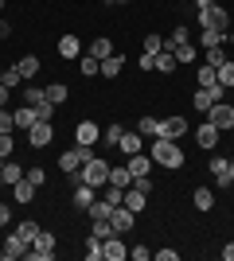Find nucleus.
<instances>
[{"label":"nucleus","mask_w":234,"mask_h":261,"mask_svg":"<svg viewBox=\"0 0 234 261\" xmlns=\"http://www.w3.org/2000/svg\"><path fill=\"white\" fill-rule=\"evenodd\" d=\"M223 43H226V32H207V28H199V47H203V51L223 47Z\"/></svg>","instance_id":"cd10ccee"},{"label":"nucleus","mask_w":234,"mask_h":261,"mask_svg":"<svg viewBox=\"0 0 234 261\" xmlns=\"http://www.w3.org/2000/svg\"><path fill=\"white\" fill-rule=\"evenodd\" d=\"M16 234H20V238H23V242H28V246H32V242H35V234H39V226H35L32 218H23L20 226H16Z\"/></svg>","instance_id":"e433bc0d"},{"label":"nucleus","mask_w":234,"mask_h":261,"mask_svg":"<svg viewBox=\"0 0 234 261\" xmlns=\"http://www.w3.org/2000/svg\"><path fill=\"white\" fill-rule=\"evenodd\" d=\"M195 141H199V148H207V152H215V148H219V141H223V133L215 129L211 121H203L199 129H195Z\"/></svg>","instance_id":"9d476101"},{"label":"nucleus","mask_w":234,"mask_h":261,"mask_svg":"<svg viewBox=\"0 0 234 261\" xmlns=\"http://www.w3.org/2000/svg\"><path fill=\"white\" fill-rule=\"evenodd\" d=\"M207 63H211V66H223V63H226L223 47H211V51H207Z\"/></svg>","instance_id":"a18cd8bd"},{"label":"nucleus","mask_w":234,"mask_h":261,"mask_svg":"<svg viewBox=\"0 0 234 261\" xmlns=\"http://www.w3.org/2000/svg\"><path fill=\"white\" fill-rule=\"evenodd\" d=\"M12 117H16V129L28 133L35 121H39V113H35V106H20V109H12Z\"/></svg>","instance_id":"6ab92c4d"},{"label":"nucleus","mask_w":234,"mask_h":261,"mask_svg":"<svg viewBox=\"0 0 234 261\" xmlns=\"http://www.w3.org/2000/svg\"><path fill=\"white\" fill-rule=\"evenodd\" d=\"M0 133H16V117H12V109H0Z\"/></svg>","instance_id":"a19ab883"},{"label":"nucleus","mask_w":234,"mask_h":261,"mask_svg":"<svg viewBox=\"0 0 234 261\" xmlns=\"http://www.w3.org/2000/svg\"><path fill=\"white\" fill-rule=\"evenodd\" d=\"M207 121H211L219 133L234 129V106H230V101H215V106L207 109Z\"/></svg>","instance_id":"39448f33"},{"label":"nucleus","mask_w":234,"mask_h":261,"mask_svg":"<svg viewBox=\"0 0 234 261\" xmlns=\"http://www.w3.org/2000/svg\"><path fill=\"white\" fill-rule=\"evenodd\" d=\"M110 222H113V230H117V234H129V230L137 226V215H133V211H129V207L121 203V207H113Z\"/></svg>","instance_id":"f8f14e48"},{"label":"nucleus","mask_w":234,"mask_h":261,"mask_svg":"<svg viewBox=\"0 0 234 261\" xmlns=\"http://www.w3.org/2000/svg\"><path fill=\"white\" fill-rule=\"evenodd\" d=\"M156 129H160V117H152V113L137 121V133H141V137H148V141H152V137H156Z\"/></svg>","instance_id":"72a5a7b5"},{"label":"nucleus","mask_w":234,"mask_h":261,"mask_svg":"<svg viewBox=\"0 0 234 261\" xmlns=\"http://www.w3.org/2000/svg\"><path fill=\"white\" fill-rule=\"evenodd\" d=\"M176 257H179L176 250H156V261H176Z\"/></svg>","instance_id":"8fccbe9b"},{"label":"nucleus","mask_w":234,"mask_h":261,"mask_svg":"<svg viewBox=\"0 0 234 261\" xmlns=\"http://www.w3.org/2000/svg\"><path fill=\"white\" fill-rule=\"evenodd\" d=\"M121 203H125L129 211H133V215H141V211L148 207V191H145V187H137V184H133V187H125Z\"/></svg>","instance_id":"9b49d317"},{"label":"nucleus","mask_w":234,"mask_h":261,"mask_svg":"<svg viewBox=\"0 0 234 261\" xmlns=\"http://www.w3.org/2000/svg\"><path fill=\"white\" fill-rule=\"evenodd\" d=\"M211 4H219V0H195V8H211Z\"/></svg>","instance_id":"6e6d98bb"},{"label":"nucleus","mask_w":234,"mask_h":261,"mask_svg":"<svg viewBox=\"0 0 234 261\" xmlns=\"http://www.w3.org/2000/svg\"><path fill=\"white\" fill-rule=\"evenodd\" d=\"M117 148H121L125 156H133V152H141V148H145V137H141V133H129V129H125V133H121V141H117Z\"/></svg>","instance_id":"412c9836"},{"label":"nucleus","mask_w":234,"mask_h":261,"mask_svg":"<svg viewBox=\"0 0 234 261\" xmlns=\"http://www.w3.org/2000/svg\"><path fill=\"white\" fill-rule=\"evenodd\" d=\"M59 55H63V59H70V63H74L78 55H82V39H78L74 32H67V35H59Z\"/></svg>","instance_id":"4468645a"},{"label":"nucleus","mask_w":234,"mask_h":261,"mask_svg":"<svg viewBox=\"0 0 234 261\" xmlns=\"http://www.w3.org/2000/svg\"><path fill=\"white\" fill-rule=\"evenodd\" d=\"M94 199H98V187H90V184H78V187H74V207H78V211H86Z\"/></svg>","instance_id":"a878e982"},{"label":"nucleus","mask_w":234,"mask_h":261,"mask_svg":"<svg viewBox=\"0 0 234 261\" xmlns=\"http://www.w3.org/2000/svg\"><path fill=\"white\" fill-rule=\"evenodd\" d=\"M8 218H12V211L4 207V203H0V226H8Z\"/></svg>","instance_id":"864d4df0"},{"label":"nucleus","mask_w":234,"mask_h":261,"mask_svg":"<svg viewBox=\"0 0 234 261\" xmlns=\"http://www.w3.org/2000/svg\"><path fill=\"white\" fill-rule=\"evenodd\" d=\"M0 12H4V0H0Z\"/></svg>","instance_id":"680f3d73"},{"label":"nucleus","mask_w":234,"mask_h":261,"mask_svg":"<svg viewBox=\"0 0 234 261\" xmlns=\"http://www.w3.org/2000/svg\"><path fill=\"white\" fill-rule=\"evenodd\" d=\"M106 184H113V187H133V172H129V168H125V164H110V179H106Z\"/></svg>","instance_id":"a211bd4d"},{"label":"nucleus","mask_w":234,"mask_h":261,"mask_svg":"<svg viewBox=\"0 0 234 261\" xmlns=\"http://www.w3.org/2000/svg\"><path fill=\"white\" fill-rule=\"evenodd\" d=\"M0 175H4V184H20V179H23V168H20V164H16V160H12V156H8V160H4V164H0Z\"/></svg>","instance_id":"bb28decb"},{"label":"nucleus","mask_w":234,"mask_h":261,"mask_svg":"<svg viewBox=\"0 0 234 261\" xmlns=\"http://www.w3.org/2000/svg\"><path fill=\"white\" fill-rule=\"evenodd\" d=\"M74 63H78V70H82V78H101V59H94L90 51L78 55Z\"/></svg>","instance_id":"aec40b11"},{"label":"nucleus","mask_w":234,"mask_h":261,"mask_svg":"<svg viewBox=\"0 0 234 261\" xmlns=\"http://www.w3.org/2000/svg\"><path fill=\"white\" fill-rule=\"evenodd\" d=\"M86 215H90V222H94V218H110V215H113V203H106V199H94V203L86 207Z\"/></svg>","instance_id":"7c9ffc66"},{"label":"nucleus","mask_w":234,"mask_h":261,"mask_svg":"<svg viewBox=\"0 0 234 261\" xmlns=\"http://www.w3.org/2000/svg\"><path fill=\"white\" fill-rule=\"evenodd\" d=\"M0 82H4V70H0Z\"/></svg>","instance_id":"052dcab7"},{"label":"nucleus","mask_w":234,"mask_h":261,"mask_svg":"<svg viewBox=\"0 0 234 261\" xmlns=\"http://www.w3.org/2000/svg\"><path fill=\"white\" fill-rule=\"evenodd\" d=\"M226 164H230L226 156H211V175H215V184H219V187H234L230 175H226Z\"/></svg>","instance_id":"b1692460"},{"label":"nucleus","mask_w":234,"mask_h":261,"mask_svg":"<svg viewBox=\"0 0 234 261\" xmlns=\"http://www.w3.org/2000/svg\"><path fill=\"white\" fill-rule=\"evenodd\" d=\"M121 133H125V125H110V129H101V141L117 144V141H121Z\"/></svg>","instance_id":"ea45409f"},{"label":"nucleus","mask_w":234,"mask_h":261,"mask_svg":"<svg viewBox=\"0 0 234 261\" xmlns=\"http://www.w3.org/2000/svg\"><path fill=\"white\" fill-rule=\"evenodd\" d=\"M51 141H55V125L51 121H35L32 129H28V144L32 148H47Z\"/></svg>","instance_id":"423d86ee"},{"label":"nucleus","mask_w":234,"mask_h":261,"mask_svg":"<svg viewBox=\"0 0 234 261\" xmlns=\"http://www.w3.org/2000/svg\"><path fill=\"white\" fill-rule=\"evenodd\" d=\"M20 82H23V78H20V70H16V66H12V70H4V86H8V90H16Z\"/></svg>","instance_id":"c03bdc74"},{"label":"nucleus","mask_w":234,"mask_h":261,"mask_svg":"<svg viewBox=\"0 0 234 261\" xmlns=\"http://www.w3.org/2000/svg\"><path fill=\"white\" fill-rule=\"evenodd\" d=\"M191 203H195V211H215V191L211 187H195V195H191Z\"/></svg>","instance_id":"393cba45"},{"label":"nucleus","mask_w":234,"mask_h":261,"mask_svg":"<svg viewBox=\"0 0 234 261\" xmlns=\"http://www.w3.org/2000/svg\"><path fill=\"white\" fill-rule=\"evenodd\" d=\"M43 101H47V90L43 86H23V106H35V109H39Z\"/></svg>","instance_id":"c756f323"},{"label":"nucleus","mask_w":234,"mask_h":261,"mask_svg":"<svg viewBox=\"0 0 234 261\" xmlns=\"http://www.w3.org/2000/svg\"><path fill=\"white\" fill-rule=\"evenodd\" d=\"M35 113H39V121H51V117H55V106H51V101H43Z\"/></svg>","instance_id":"09e8293b"},{"label":"nucleus","mask_w":234,"mask_h":261,"mask_svg":"<svg viewBox=\"0 0 234 261\" xmlns=\"http://www.w3.org/2000/svg\"><path fill=\"white\" fill-rule=\"evenodd\" d=\"M188 39H191V32L184 28V23H179L176 32H172V35L164 39V51H176V47H179V43H188Z\"/></svg>","instance_id":"473e14b6"},{"label":"nucleus","mask_w":234,"mask_h":261,"mask_svg":"<svg viewBox=\"0 0 234 261\" xmlns=\"http://www.w3.org/2000/svg\"><path fill=\"white\" fill-rule=\"evenodd\" d=\"M8 98H12V90H8V86H4V82H0V109L8 106Z\"/></svg>","instance_id":"3c124183"},{"label":"nucleus","mask_w":234,"mask_h":261,"mask_svg":"<svg viewBox=\"0 0 234 261\" xmlns=\"http://www.w3.org/2000/svg\"><path fill=\"white\" fill-rule=\"evenodd\" d=\"M223 261H234V242H226V246H223Z\"/></svg>","instance_id":"603ef678"},{"label":"nucleus","mask_w":234,"mask_h":261,"mask_svg":"<svg viewBox=\"0 0 234 261\" xmlns=\"http://www.w3.org/2000/svg\"><path fill=\"white\" fill-rule=\"evenodd\" d=\"M172 55H176V63H191V59L199 55V47H191V43H179V47H176Z\"/></svg>","instance_id":"4c0bfd02"},{"label":"nucleus","mask_w":234,"mask_h":261,"mask_svg":"<svg viewBox=\"0 0 234 261\" xmlns=\"http://www.w3.org/2000/svg\"><path fill=\"white\" fill-rule=\"evenodd\" d=\"M98 141H101V129L94 125V121H78V125H74V144H86V148H94Z\"/></svg>","instance_id":"6e6552de"},{"label":"nucleus","mask_w":234,"mask_h":261,"mask_svg":"<svg viewBox=\"0 0 234 261\" xmlns=\"http://www.w3.org/2000/svg\"><path fill=\"white\" fill-rule=\"evenodd\" d=\"M148 253H152L148 246H133V250H129V257H133V261H148Z\"/></svg>","instance_id":"de8ad7c7"},{"label":"nucleus","mask_w":234,"mask_h":261,"mask_svg":"<svg viewBox=\"0 0 234 261\" xmlns=\"http://www.w3.org/2000/svg\"><path fill=\"white\" fill-rule=\"evenodd\" d=\"M78 172H82V184H90V187H106V179H110V164L101 160V156H90V160L82 164Z\"/></svg>","instance_id":"f03ea898"},{"label":"nucleus","mask_w":234,"mask_h":261,"mask_svg":"<svg viewBox=\"0 0 234 261\" xmlns=\"http://www.w3.org/2000/svg\"><path fill=\"white\" fill-rule=\"evenodd\" d=\"M121 66H125V55L113 51L110 59H101V78H106V82H113V78L121 74Z\"/></svg>","instance_id":"dca6fc26"},{"label":"nucleus","mask_w":234,"mask_h":261,"mask_svg":"<svg viewBox=\"0 0 234 261\" xmlns=\"http://www.w3.org/2000/svg\"><path fill=\"white\" fill-rule=\"evenodd\" d=\"M28 179H32L35 187H43L47 184V172H43V168H28Z\"/></svg>","instance_id":"49530a36"},{"label":"nucleus","mask_w":234,"mask_h":261,"mask_svg":"<svg viewBox=\"0 0 234 261\" xmlns=\"http://www.w3.org/2000/svg\"><path fill=\"white\" fill-rule=\"evenodd\" d=\"M90 55H94V59H110V55H113V43L106 39V35H98V39L90 43Z\"/></svg>","instance_id":"f704fd0d"},{"label":"nucleus","mask_w":234,"mask_h":261,"mask_svg":"<svg viewBox=\"0 0 234 261\" xmlns=\"http://www.w3.org/2000/svg\"><path fill=\"white\" fill-rule=\"evenodd\" d=\"M0 187H8V184H4V175H0Z\"/></svg>","instance_id":"bf43d9fd"},{"label":"nucleus","mask_w":234,"mask_h":261,"mask_svg":"<svg viewBox=\"0 0 234 261\" xmlns=\"http://www.w3.org/2000/svg\"><path fill=\"white\" fill-rule=\"evenodd\" d=\"M86 261H106L101 257V238H94V234H90V242H86Z\"/></svg>","instance_id":"58836bf2"},{"label":"nucleus","mask_w":234,"mask_h":261,"mask_svg":"<svg viewBox=\"0 0 234 261\" xmlns=\"http://www.w3.org/2000/svg\"><path fill=\"white\" fill-rule=\"evenodd\" d=\"M199 28H207V32H226V28H230V12H226L223 4L199 8Z\"/></svg>","instance_id":"7ed1b4c3"},{"label":"nucleus","mask_w":234,"mask_h":261,"mask_svg":"<svg viewBox=\"0 0 234 261\" xmlns=\"http://www.w3.org/2000/svg\"><path fill=\"white\" fill-rule=\"evenodd\" d=\"M12 148H16V144H12V133H0V160H8Z\"/></svg>","instance_id":"37998d69"},{"label":"nucleus","mask_w":234,"mask_h":261,"mask_svg":"<svg viewBox=\"0 0 234 261\" xmlns=\"http://www.w3.org/2000/svg\"><path fill=\"white\" fill-rule=\"evenodd\" d=\"M230 106H234V98H230Z\"/></svg>","instance_id":"0e129e2a"},{"label":"nucleus","mask_w":234,"mask_h":261,"mask_svg":"<svg viewBox=\"0 0 234 261\" xmlns=\"http://www.w3.org/2000/svg\"><path fill=\"white\" fill-rule=\"evenodd\" d=\"M215 78H219V86H223V90H234V63L215 66Z\"/></svg>","instance_id":"2f4dec72"},{"label":"nucleus","mask_w":234,"mask_h":261,"mask_svg":"<svg viewBox=\"0 0 234 261\" xmlns=\"http://www.w3.org/2000/svg\"><path fill=\"white\" fill-rule=\"evenodd\" d=\"M43 90H47V101H51V106H63V101L70 98L67 82H51V86H43Z\"/></svg>","instance_id":"c85d7f7f"},{"label":"nucleus","mask_w":234,"mask_h":261,"mask_svg":"<svg viewBox=\"0 0 234 261\" xmlns=\"http://www.w3.org/2000/svg\"><path fill=\"white\" fill-rule=\"evenodd\" d=\"M184 133H188V121L179 117H160V129H156V137H164V141H184Z\"/></svg>","instance_id":"0eeeda50"},{"label":"nucleus","mask_w":234,"mask_h":261,"mask_svg":"<svg viewBox=\"0 0 234 261\" xmlns=\"http://www.w3.org/2000/svg\"><path fill=\"white\" fill-rule=\"evenodd\" d=\"M148 156H152V164H160V168H168V172L184 168V148H179V141L152 137V144H148Z\"/></svg>","instance_id":"f257e3e1"},{"label":"nucleus","mask_w":234,"mask_h":261,"mask_svg":"<svg viewBox=\"0 0 234 261\" xmlns=\"http://www.w3.org/2000/svg\"><path fill=\"white\" fill-rule=\"evenodd\" d=\"M156 51H164V39L160 35H145V55H156Z\"/></svg>","instance_id":"79ce46f5"},{"label":"nucleus","mask_w":234,"mask_h":261,"mask_svg":"<svg viewBox=\"0 0 234 261\" xmlns=\"http://www.w3.org/2000/svg\"><path fill=\"white\" fill-rule=\"evenodd\" d=\"M195 82H199V86H215V82H219V78H215V66L203 63L199 70H195Z\"/></svg>","instance_id":"c9c22d12"},{"label":"nucleus","mask_w":234,"mask_h":261,"mask_svg":"<svg viewBox=\"0 0 234 261\" xmlns=\"http://www.w3.org/2000/svg\"><path fill=\"white\" fill-rule=\"evenodd\" d=\"M230 43H234V35H230Z\"/></svg>","instance_id":"e2e57ef3"},{"label":"nucleus","mask_w":234,"mask_h":261,"mask_svg":"<svg viewBox=\"0 0 234 261\" xmlns=\"http://www.w3.org/2000/svg\"><path fill=\"white\" fill-rule=\"evenodd\" d=\"M106 4H125V0H106Z\"/></svg>","instance_id":"13d9d810"},{"label":"nucleus","mask_w":234,"mask_h":261,"mask_svg":"<svg viewBox=\"0 0 234 261\" xmlns=\"http://www.w3.org/2000/svg\"><path fill=\"white\" fill-rule=\"evenodd\" d=\"M8 35H12V23H8V20H0V39H8Z\"/></svg>","instance_id":"5fc2aeb1"},{"label":"nucleus","mask_w":234,"mask_h":261,"mask_svg":"<svg viewBox=\"0 0 234 261\" xmlns=\"http://www.w3.org/2000/svg\"><path fill=\"white\" fill-rule=\"evenodd\" d=\"M125 168L133 172V179H141V175H148V168H152V156H141V152H133L129 160H125Z\"/></svg>","instance_id":"5701e85b"},{"label":"nucleus","mask_w":234,"mask_h":261,"mask_svg":"<svg viewBox=\"0 0 234 261\" xmlns=\"http://www.w3.org/2000/svg\"><path fill=\"white\" fill-rule=\"evenodd\" d=\"M101 257L106 261H125L129 257V246L121 242V234H110V238L101 242Z\"/></svg>","instance_id":"1a4fd4ad"},{"label":"nucleus","mask_w":234,"mask_h":261,"mask_svg":"<svg viewBox=\"0 0 234 261\" xmlns=\"http://www.w3.org/2000/svg\"><path fill=\"white\" fill-rule=\"evenodd\" d=\"M176 55H172V51H156L152 55V70H156V74H176Z\"/></svg>","instance_id":"2eb2a0df"},{"label":"nucleus","mask_w":234,"mask_h":261,"mask_svg":"<svg viewBox=\"0 0 234 261\" xmlns=\"http://www.w3.org/2000/svg\"><path fill=\"white\" fill-rule=\"evenodd\" d=\"M226 175H230V184H234V160H230V164H226Z\"/></svg>","instance_id":"4d7b16f0"},{"label":"nucleus","mask_w":234,"mask_h":261,"mask_svg":"<svg viewBox=\"0 0 234 261\" xmlns=\"http://www.w3.org/2000/svg\"><path fill=\"white\" fill-rule=\"evenodd\" d=\"M0 253H4V261H16V257H23V253H28V242L12 230L8 238H4V246H0Z\"/></svg>","instance_id":"ddd939ff"},{"label":"nucleus","mask_w":234,"mask_h":261,"mask_svg":"<svg viewBox=\"0 0 234 261\" xmlns=\"http://www.w3.org/2000/svg\"><path fill=\"white\" fill-rule=\"evenodd\" d=\"M90 156H94V148H86V144H74V148H67V152L59 156V168L70 175V172H78V168H82Z\"/></svg>","instance_id":"20e7f679"},{"label":"nucleus","mask_w":234,"mask_h":261,"mask_svg":"<svg viewBox=\"0 0 234 261\" xmlns=\"http://www.w3.org/2000/svg\"><path fill=\"white\" fill-rule=\"evenodd\" d=\"M12 199H16L20 207H28V203H32V199H35V184H32V179H28V175H23L20 184H12Z\"/></svg>","instance_id":"f3484780"},{"label":"nucleus","mask_w":234,"mask_h":261,"mask_svg":"<svg viewBox=\"0 0 234 261\" xmlns=\"http://www.w3.org/2000/svg\"><path fill=\"white\" fill-rule=\"evenodd\" d=\"M39 66H43V63H39L35 55H23V59H16V70H20V78H23V82H32V78L39 74Z\"/></svg>","instance_id":"4be33fe9"}]
</instances>
